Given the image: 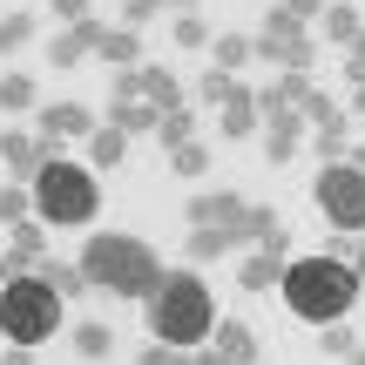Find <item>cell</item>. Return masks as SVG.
<instances>
[{
  "label": "cell",
  "instance_id": "6da1fadb",
  "mask_svg": "<svg viewBox=\"0 0 365 365\" xmlns=\"http://www.w3.org/2000/svg\"><path fill=\"white\" fill-rule=\"evenodd\" d=\"M81 271H88L95 291H108V298H156L163 284V257L149 250V237H129V230H95L88 244H81Z\"/></svg>",
  "mask_w": 365,
  "mask_h": 365
},
{
  "label": "cell",
  "instance_id": "7a4b0ae2",
  "mask_svg": "<svg viewBox=\"0 0 365 365\" xmlns=\"http://www.w3.org/2000/svg\"><path fill=\"white\" fill-rule=\"evenodd\" d=\"M359 277H352V264H339V257H291L284 264V284H277V298L291 304V318H304V325H339L345 312L359 304Z\"/></svg>",
  "mask_w": 365,
  "mask_h": 365
},
{
  "label": "cell",
  "instance_id": "3957f363",
  "mask_svg": "<svg viewBox=\"0 0 365 365\" xmlns=\"http://www.w3.org/2000/svg\"><path fill=\"white\" fill-rule=\"evenodd\" d=\"M149 331H156V345H176V352H196V345H210V331H217V304H210V284L190 271H163L156 298H149Z\"/></svg>",
  "mask_w": 365,
  "mask_h": 365
},
{
  "label": "cell",
  "instance_id": "277c9868",
  "mask_svg": "<svg viewBox=\"0 0 365 365\" xmlns=\"http://www.w3.org/2000/svg\"><path fill=\"white\" fill-rule=\"evenodd\" d=\"M34 210L41 223H54V230H81V223H95V210H102V182H95L88 163H41L34 170Z\"/></svg>",
  "mask_w": 365,
  "mask_h": 365
},
{
  "label": "cell",
  "instance_id": "5b68a950",
  "mask_svg": "<svg viewBox=\"0 0 365 365\" xmlns=\"http://www.w3.org/2000/svg\"><path fill=\"white\" fill-rule=\"evenodd\" d=\"M54 331H61V298H54L34 271L7 277V284H0V339L7 345H41V339H54Z\"/></svg>",
  "mask_w": 365,
  "mask_h": 365
},
{
  "label": "cell",
  "instance_id": "8992f818",
  "mask_svg": "<svg viewBox=\"0 0 365 365\" xmlns=\"http://www.w3.org/2000/svg\"><path fill=\"white\" fill-rule=\"evenodd\" d=\"M318 210H325L331 230H365V170L325 163L318 170Z\"/></svg>",
  "mask_w": 365,
  "mask_h": 365
},
{
  "label": "cell",
  "instance_id": "52a82bcc",
  "mask_svg": "<svg viewBox=\"0 0 365 365\" xmlns=\"http://www.w3.org/2000/svg\"><path fill=\"white\" fill-rule=\"evenodd\" d=\"M41 257H48V237H41V223H14V230H7V250H0V277H27V271H41Z\"/></svg>",
  "mask_w": 365,
  "mask_h": 365
},
{
  "label": "cell",
  "instance_id": "ba28073f",
  "mask_svg": "<svg viewBox=\"0 0 365 365\" xmlns=\"http://www.w3.org/2000/svg\"><path fill=\"white\" fill-rule=\"evenodd\" d=\"M102 34H108V27L95 21V14H88V21H75L68 34H54V41H48V68H54V75H68L81 54H95V41H102Z\"/></svg>",
  "mask_w": 365,
  "mask_h": 365
},
{
  "label": "cell",
  "instance_id": "9c48e42d",
  "mask_svg": "<svg viewBox=\"0 0 365 365\" xmlns=\"http://www.w3.org/2000/svg\"><path fill=\"white\" fill-rule=\"evenodd\" d=\"M304 135H312V122H304L298 108H291V115H271V122H264V156H271L277 170H284V163L304 149Z\"/></svg>",
  "mask_w": 365,
  "mask_h": 365
},
{
  "label": "cell",
  "instance_id": "30bf717a",
  "mask_svg": "<svg viewBox=\"0 0 365 365\" xmlns=\"http://www.w3.org/2000/svg\"><path fill=\"white\" fill-rule=\"evenodd\" d=\"M244 196L237 190H196L190 196V223H223V230H237V223H244Z\"/></svg>",
  "mask_w": 365,
  "mask_h": 365
},
{
  "label": "cell",
  "instance_id": "8fae6325",
  "mask_svg": "<svg viewBox=\"0 0 365 365\" xmlns=\"http://www.w3.org/2000/svg\"><path fill=\"white\" fill-rule=\"evenodd\" d=\"M0 163H7L14 182H34V170H41V135L34 129H0Z\"/></svg>",
  "mask_w": 365,
  "mask_h": 365
},
{
  "label": "cell",
  "instance_id": "7c38bea8",
  "mask_svg": "<svg viewBox=\"0 0 365 365\" xmlns=\"http://www.w3.org/2000/svg\"><path fill=\"white\" fill-rule=\"evenodd\" d=\"M318 21H325V41H331L339 54H365V21H359V7H352V0H331Z\"/></svg>",
  "mask_w": 365,
  "mask_h": 365
},
{
  "label": "cell",
  "instance_id": "4fadbf2b",
  "mask_svg": "<svg viewBox=\"0 0 365 365\" xmlns=\"http://www.w3.org/2000/svg\"><path fill=\"white\" fill-rule=\"evenodd\" d=\"M41 129H48V135H75V143H88L102 122H95V108H81V102H48V108H41Z\"/></svg>",
  "mask_w": 365,
  "mask_h": 365
},
{
  "label": "cell",
  "instance_id": "5bb4252c",
  "mask_svg": "<svg viewBox=\"0 0 365 365\" xmlns=\"http://www.w3.org/2000/svg\"><path fill=\"white\" fill-rule=\"evenodd\" d=\"M135 95H143V102L149 108H163V115H170V108H190V102H182V81L170 75V68H135Z\"/></svg>",
  "mask_w": 365,
  "mask_h": 365
},
{
  "label": "cell",
  "instance_id": "9a60e30c",
  "mask_svg": "<svg viewBox=\"0 0 365 365\" xmlns=\"http://www.w3.org/2000/svg\"><path fill=\"white\" fill-rule=\"evenodd\" d=\"M34 277H41V284H48L61 304H68V298H88V291H95V284H88V271H81V264H68V257H41V271H34Z\"/></svg>",
  "mask_w": 365,
  "mask_h": 365
},
{
  "label": "cell",
  "instance_id": "2e32d148",
  "mask_svg": "<svg viewBox=\"0 0 365 365\" xmlns=\"http://www.w3.org/2000/svg\"><path fill=\"white\" fill-rule=\"evenodd\" d=\"M217 129L230 135V143H244V135H257V129H264V115H257V95H250L244 81H237V95L223 102V122H217Z\"/></svg>",
  "mask_w": 365,
  "mask_h": 365
},
{
  "label": "cell",
  "instance_id": "e0dca14e",
  "mask_svg": "<svg viewBox=\"0 0 365 365\" xmlns=\"http://www.w3.org/2000/svg\"><path fill=\"white\" fill-rule=\"evenodd\" d=\"M223 250H237V237L223 223H190V237H182V257L190 264H217Z\"/></svg>",
  "mask_w": 365,
  "mask_h": 365
},
{
  "label": "cell",
  "instance_id": "ac0fdd59",
  "mask_svg": "<svg viewBox=\"0 0 365 365\" xmlns=\"http://www.w3.org/2000/svg\"><path fill=\"white\" fill-rule=\"evenodd\" d=\"M210 345H217L223 359H237V365H257V331H250L244 318H217V331H210Z\"/></svg>",
  "mask_w": 365,
  "mask_h": 365
},
{
  "label": "cell",
  "instance_id": "d6986e66",
  "mask_svg": "<svg viewBox=\"0 0 365 365\" xmlns=\"http://www.w3.org/2000/svg\"><path fill=\"white\" fill-rule=\"evenodd\" d=\"M108 129H122V135H156V122H163V108H149V102H122V95H115V102H108Z\"/></svg>",
  "mask_w": 365,
  "mask_h": 365
},
{
  "label": "cell",
  "instance_id": "ffe728a7",
  "mask_svg": "<svg viewBox=\"0 0 365 365\" xmlns=\"http://www.w3.org/2000/svg\"><path fill=\"white\" fill-rule=\"evenodd\" d=\"M95 54H102L108 68H143V34H135V27H108V34L95 41Z\"/></svg>",
  "mask_w": 365,
  "mask_h": 365
},
{
  "label": "cell",
  "instance_id": "44dd1931",
  "mask_svg": "<svg viewBox=\"0 0 365 365\" xmlns=\"http://www.w3.org/2000/svg\"><path fill=\"white\" fill-rule=\"evenodd\" d=\"M122 156H129V135H122V129H108V122H102V129L88 135V170H115Z\"/></svg>",
  "mask_w": 365,
  "mask_h": 365
},
{
  "label": "cell",
  "instance_id": "7402d4cb",
  "mask_svg": "<svg viewBox=\"0 0 365 365\" xmlns=\"http://www.w3.org/2000/svg\"><path fill=\"white\" fill-rule=\"evenodd\" d=\"M237 284H244V291H277V284H284V264L257 250V257H244V264H237Z\"/></svg>",
  "mask_w": 365,
  "mask_h": 365
},
{
  "label": "cell",
  "instance_id": "603a6c76",
  "mask_svg": "<svg viewBox=\"0 0 365 365\" xmlns=\"http://www.w3.org/2000/svg\"><path fill=\"white\" fill-rule=\"evenodd\" d=\"M210 54H217V68H223V75H237L244 61H257V48H250V34H217V41H210Z\"/></svg>",
  "mask_w": 365,
  "mask_h": 365
},
{
  "label": "cell",
  "instance_id": "cb8c5ba5",
  "mask_svg": "<svg viewBox=\"0 0 365 365\" xmlns=\"http://www.w3.org/2000/svg\"><path fill=\"white\" fill-rule=\"evenodd\" d=\"M298 115H304V122H312V129H339V122H345V108H339V102H331V95H325V88H312V95H304V102H298Z\"/></svg>",
  "mask_w": 365,
  "mask_h": 365
},
{
  "label": "cell",
  "instance_id": "d4e9b609",
  "mask_svg": "<svg viewBox=\"0 0 365 365\" xmlns=\"http://www.w3.org/2000/svg\"><path fill=\"white\" fill-rule=\"evenodd\" d=\"M75 352L88 365H102L108 352H115V331H108V325H75Z\"/></svg>",
  "mask_w": 365,
  "mask_h": 365
},
{
  "label": "cell",
  "instance_id": "484cf974",
  "mask_svg": "<svg viewBox=\"0 0 365 365\" xmlns=\"http://www.w3.org/2000/svg\"><path fill=\"white\" fill-rule=\"evenodd\" d=\"M156 143H163V149H182V143H196V115H190V108H170V115L156 122Z\"/></svg>",
  "mask_w": 365,
  "mask_h": 365
},
{
  "label": "cell",
  "instance_id": "4316f807",
  "mask_svg": "<svg viewBox=\"0 0 365 365\" xmlns=\"http://www.w3.org/2000/svg\"><path fill=\"white\" fill-rule=\"evenodd\" d=\"M27 210H34V190H27V182H0V223H27Z\"/></svg>",
  "mask_w": 365,
  "mask_h": 365
},
{
  "label": "cell",
  "instance_id": "83f0119b",
  "mask_svg": "<svg viewBox=\"0 0 365 365\" xmlns=\"http://www.w3.org/2000/svg\"><path fill=\"white\" fill-rule=\"evenodd\" d=\"M271 230H277V210L250 203V210H244V223H237L230 237H237V244H264V237H271Z\"/></svg>",
  "mask_w": 365,
  "mask_h": 365
},
{
  "label": "cell",
  "instance_id": "f1b7e54d",
  "mask_svg": "<svg viewBox=\"0 0 365 365\" xmlns=\"http://www.w3.org/2000/svg\"><path fill=\"white\" fill-rule=\"evenodd\" d=\"M0 108L27 115V108H34V75H0Z\"/></svg>",
  "mask_w": 365,
  "mask_h": 365
},
{
  "label": "cell",
  "instance_id": "f546056e",
  "mask_svg": "<svg viewBox=\"0 0 365 365\" xmlns=\"http://www.w3.org/2000/svg\"><path fill=\"white\" fill-rule=\"evenodd\" d=\"M27 41H34V21L27 14H0V54H21Z\"/></svg>",
  "mask_w": 365,
  "mask_h": 365
},
{
  "label": "cell",
  "instance_id": "4dcf8cb0",
  "mask_svg": "<svg viewBox=\"0 0 365 365\" xmlns=\"http://www.w3.org/2000/svg\"><path fill=\"white\" fill-rule=\"evenodd\" d=\"M170 34L182 41V48H210V41H217V34H210V21H203V14H176V21H170Z\"/></svg>",
  "mask_w": 365,
  "mask_h": 365
},
{
  "label": "cell",
  "instance_id": "1f68e13d",
  "mask_svg": "<svg viewBox=\"0 0 365 365\" xmlns=\"http://www.w3.org/2000/svg\"><path fill=\"white\" fill-rule=\"evenodd\" d=\"M170 170L196 182V176H203V170H210V149H203V143H182V149H170Z\"/></svg>",
  "mask_w": 365,
  "mask_h": 365
},
{
  "label": "cell",
  "instance_id": "d6a6232c",
  "mask_svg": "<svg viewBox=\"0 0 365 365\" xmlns=\"http://www.w3.org/2000/svg\"><path fill=\"white\" fill-rule=\"evenodd\" d=\"M196 95H203V102H230V95H237V75H223V68H210V75H196Z\"/></svg>",
  "mask_w": 365,
  "mask_h": 365
},
{
  "label": "cell",
  "instance_id": "836d02e7",
  "mask_svg": "<svg viewBox=\"0 0 365 365\" xmlns=\"http://www.w3.org/2000/svg\"><path fill=\"white\" fill-rule=\"evenodd\" d=\"M264 34H277V41H291V34H304V21L284 7V0H271V14H264Z\"/></svg>",
  "mask_w": 365,
  "mask_h": 365
},
{
  "label": "cell",
  "instance_id": "e575fe53",
  "mask_svg": "<svg viewBox=\"0 0 365 365\" xmlns=\"http://www.w3.org/2000/svg\"><path fill=\"white\" fill-rule=\"evenodd\" d=\"M312 149L325 163H345V149H352V143H345V122H339V129H312Z\"/></svg>",
  "mask_w": 365,
  "mask_h": 365
},
{
  "label": "cell",
  "instance_id": "d590c367",
  "mask_svg": "<svg viewBox=\"0 0 365 365\" xmlns=\"http://www.w3.org/2000/svg\"><path fill=\"white\" fill-rule=\"evenodd\" d=\"M163 7H170V0H122V27H135V34H143V21H156Z\"/></svg>",
  "mask_w": 365,
  "mask_h": 365
},
{
  "label": "cell",
  "instance_id": "8d00e7d4",
  "mask_svg": "<svg viewBox=\"0 0 365 365\" xmlns=\"http://www.w3.org/2000/svg\"><path fill=\"white\" fill-rule=\"evenodd\" d=\"M257 95V115L271 122V115H291V102H284V88H277V81H264V88H250Z\"/></svg>",
  "mask_w": 365,
  "mask_h": 365
},
{
  "label": "cell",
  "instance_id": "74e56055",
  "mask_svg": "<svg viewBox=\"0 0 365 365\" xmlns=\"http://www.w3.org/2000/svg\"><path fill=\"white\" fill-rule=\"evenodd\" d=\"M135 365H190V352H176V345H143Z\"/></svg>",
  "mask_w": 365,
  "mask_h": 365
},
{
  "label": "cell",
  "instance_id": "f35d334b",
  "mask_svg": "<svg viewBox=\"0 0 365 365\" xmlns=\"http://www.w3.org/2000/svg\"><path fill=\"white\" fill-rule=\"evenodd\" d=\"M345 345H352V331H345V325H318V352L345 359Z\"/></svg>",
  "mask_w": 365,
  "mask_h": 365
},
{
  "label": "cell",
  "instance_id": "ab89813d",
  "mask_svg": "<svg viewBox=\"0 0 365 365\" xmlns=\"http://www.w3.org/2000/svg\"><path fill=\"white\" fill-rule=\"evenodd\" d=\"M257 250H264V257H277V264H291V230H284V223H277V230H271V237H264V244H257Z\"/></svg>",
  "mask_w": 365,
  "mask_h": 365
},
{
  "label": "cell",
  "instance_id": "60d3db41",
  "mask_svg": "<svg viewBox=\"0 0 365 365\" xmlns=\"http://www.w3.org/2000/svg\"><path fill=\"white\" fill-rule=\"evenodd\" d=\"M277 88H284V102H291V108H298V102H304V95H312V75H277Z\"/></svg>",
  "mask_w": 365,
  "mask_h": 365
},
{
  "label": "cell",
  "instance_id": "b9f144b4",
  "mask_svg": "<svg viewBox=\"0 0 365 365\" xmlns=\"http://www.w3.org/2000/svg\"><path fill=\"white\" fill-rule=\"evenodd\" d=\"M48 7H54V14H61V21H68V27H75V21H88V0H48Z\"/></svg>",
  "mask_w": 365,
  "mask_h": 365
},
{
  "label": "cell",
  "instance_id": "7bdbcfd3",
  "mask_svg": "<svg viewBox=\"0 0 365 365\" xmlns=\"http://www.w3.org/2000/svg\"><path fill=\"white\" fill-rule=\"evenodd\" d=\"M284 7H291V14H298V21H318V14H325V7H331V0H284Z\"/></svg>",
  "mask_w": 365,
  "mask_h": 365
},
{
  "label": "cell",
  "instance_id": "ee69618b",
  "mask_svg": "<svg viewBox=\"0 0 365 365\" xmlns=\"http://www.w3.org/2000/svg\"><path fill=\"white\" fill-rule=\"evenodd\" d=\"M190 365H237V359H223L217 345H196V352H190Z\"/></svg>",
  "mask_w": 365,
  "mask_h": 365
},
{
  "label": "cell",
  "instance_id": "f6af8a7d",
  "mask_svg": "<svg viewBox=\"0 0 365 365\" xmlns=\"http://www.w3.org/2000/svg\"><path fill=\"white\" fill-rule=\"evenodd\" d=\"M345 264H352V277H359V284H365V230L352 237V257H345Z\"/></svg>",
  "mask_w": 365,
  "mask_h": 365
},
{
  "label": "cell",
  "instance_id": "bcb514c9",
  "mask_svg": "<svg viewBox=\"0 0 365 365\" xmlns=\"http://www.w3.org/2000/svg\"><path fill=\"white\" fill-rule=\"evenodd\" d=\"M0 365H34V345H7V352H0Z\"/></svg>",
  "mask_w": 365,
  "mask_h": 365
},
{
  "label": "cell",
  "instance_id": "7dc6e473",
  "mask_svg": "<svg viewBox=\"0 0 365 365\" xmlns=\"http://www.w3.org/2000/svg\"><path fill=\"white\" fill-rule=\"evenodd\" d=\"M345 163H352V170H365V143H352V149H345Z\"/></svg>",
  "mask_w": 365,
  "mask_h": 365
},
{
  "label": "cell",
  "instance_id": "c3c4849f",
  "mask_svg": "<svg viewBox=\"0 0 365 365\" xmlns=\"http://www.w3.org/2000/svg\"><path fill=\"white\" fill-rule=\"evenodd\" d=\"M345 365H365V345L352 339V345H345Z\"/></svg>",
  "mask_w": 365,
  "mask_h": 365
},
{
  "label": "cell",
  "instance_id": "681fc988",
  "mask_svg": "<svg viewBox=\"0 0 365 365\" xmlns=\"http://www.w3.org/2000/svg\"><path fill=\"white\" fill-rule=\"evenodd\" d=\"M352 102H359V115H365V81H352Z\"/></svg>",
  "mask_w": 365,
  "mask_h": 365
},
{
  "label": "cell",
  "instance_id": "f907efd6",
  "mask_svg": "<svg viewBox=\"0 0 365 365\" xmlns=\"http://www.w3.org/2000/svg\"><path fill=\"white\" fill-rule=\"evenodd\" d=\"M170 7H176V14H196V0H170Z\"/></svg>",
  "mask_w": 365,
  "mask_h": 365
},
{
  "label": "cell",
  "instance_id": "816d5d0a",
  "mask_svg": "<svg viewBox=\"0 0 365 365\" xmlns=\"http://www.w3.org/2000/svg\"><path fill=\"white\" fill-rule=\"evenodd\" d=\"M0 284H7V277H0Z\"/></svg>",
  "mask_w": 365,
  "mask_h": 365
}]
</instances>
